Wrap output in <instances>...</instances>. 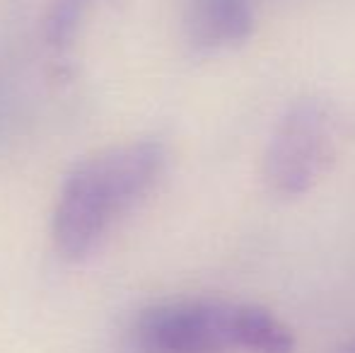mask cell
I'll return each mask as SVG.
<instances>
[{
	"instance_id": "6da1fadb",
	"label": "cell",
	"mask_w": 355,
	"mask_h": 353,
	"mask_svg": "<svg viewBox=\"0 0 355 353\" xmlns=\"http://www.w3.org/2000/svg\"><path fill=\"white\" fill-rule=\"evenodd\" d=\"M167 150L157 141L114 146L83 160L63 182L53 208L51 235L63 259L94 252L112 225L162 177Z\"/></svg>"
},
{
	"instance_id": "277c9868",
	"label": "cell",
	"mask_w": 355,
	"mask_h": 353,
	"mask_svg": "<svg viewBox=\"0 0 355 353\" xmlns=\"http://www.w3.org/2000/svg\"><path fill=\"white\" fill-rule=\"evenodd\" d=\"M257 29L252 0H189L187 37L201 53L237 49Z\"/></svg>"
},
{
	"instance_id": "7a4b0ae2",
	"label": "cell",
	"mask_w": 355,
	"mask_h": 353,
	"mask_svg": "<svg viewBox=\"0 0 355 353\" xmlns=\"http://www.w3.org/2000/svg\"><path fill=\"white\" fill-rule=\"evenodd\" d=\"M138 353H293L295 332L252 302L174 300L143 310L131 329Z\"/></svg>"
},
{
	"instance_id": "3957f363",
	"label": "cell",
	"mask_w": 355,
	"mask_h": 353,
	"mask_svg": "<svg viewBox=\"0 0 355 353\" xmlns=\"http://www.w3.org/2000/svg\"><path fill=\"white\" fill-rule=\"evenodd\" d=\"M338 128L331 107L314 97L297 99L278 119L266 155L263 175L281 196H302L336 160Z\"/></svg>"
},
{
	"instance_id": "5b68a950",
	"label": "cell",
	"mask_w": 355,
	"mask_h": 353,
	"mask_svg": "<svg viewBox=\"0 0 355 353\" xmlns=\"http://www.w3.org/2000/svg\"><path fill=\"white\" fill-rule=\"evenodd\" d=\"M92 5L94 0H49L46 17H44V39L49 49H53L56 53L68 51Z\"/></svg>"
}]
</instances>
